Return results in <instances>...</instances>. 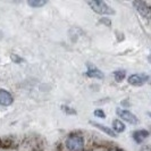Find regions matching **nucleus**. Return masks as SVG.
<instances>
[{
	"instance_id": "obj_7",
	"label": "nucleus",
	"mask_w": 151,
	"mask_h": 151,
	"mask_svg": "<svg viewBox=\"0 0 151 151\" xmlns=\"http://www.w3.org/2000/svg\"><path fill=\"white\" fill-rule=\"evenodd\" d=\"M88 72H86V75L89 77H93V78H98V80H102L104 78V73L98 69V68L93 67L91 64H88Z\"/></svg>"
},
{
	"instance_id": "obj_17",
	"label": "nucleus",
	"mask_w": 151,
	"mask_h": 151,
	"mask_svg": "<svg viewBox=\"0 0 151 151\" xmlns=\"http://www.w3.org/2000/svg\"><path fill=\"white\" fill-rule=\"evenodd\" d=\"M110 151H124V150H122V149H118V148H115V149H111Z\"/></svg>"
},
{
	"instance_id": "obj_6",
	"label": "nucleus",
	"mask_w": 151,
	"mask_h": 151,
	"mask_svg": "<svg viewBox=\"0 0 151 151\" xmlns=\"http://www.w3.org/2000/svg\"><path fill=\"white\" fill-rule=\"evenodd\" d=\"M14 101L13 96L10 94V92L5 89H0V105L4 107L10 106Z\"/></svg>"
},
{
	"instance_id": "obj_9",
	"label": "nucleus",
	"mask_w": 151,
	"mask_h": 151,
	"mask_svg": "<svg viewBox=\"0 0 151 151\" xmlns=\"http://www.w3.org/2000/svg\"><path fill=\"white\" fill-rule=\"evenodd\" d=\"M91 124L94 126V127H97L98 129H100V131H102L104 133H106L107 135L111 136V137H116V133L114 132L111 129H109V127H107V126H105V125H102V124H100V123H96V122H91Z\"/></svg>"
},
{
	"instance_id": "obj_15",
	"label": "nucleus",
	"mask_w": 151,
	"mask_h": 151,
	"mask_svg": "<svg viewBox=\"0 0 151 151\" xmlns=\"http://www.w3.org/2000/svg\"><path fill=\"white\" fill-rule=\"evenodd\" d=\"M61 108H63V110H64V111H66L67 114H70V115H75L76 114L75 110H73L72 108H69V107H67V106H63Z\"/></svg>"
},
{
	"instance_id": "obj_2",
	"label": "nucleus",
	"mask_w": 151,
	"mask_h": 151,
	"mask_svg": "<svg viewBox=\"0 0 151 151\" xmlns=\"http://www.w3.org/2000/svg\"><path fill=\"white\" fill-rule=\"evenodd\" d=\"M66 147L69 151H82L84 148V139L82 135L73 134L66 140Z\"/></svg>"
},
{
	"instance_id": "obj_8",
	"label": "nucleus",
	"mask_w": 151,
	"mask_h": 151,
	"mask_svg": "<svg viewBox=\"0 0 151 151\" xmlns=\"http://www.w3.org/2000/svg\"><path fill=\"white\" fill-rule=\"evenodd\" d=\"M133 139H134V141L137 142V143H142L145 139H148V136H149V132L147 131V129H139V131H135L133 134Z\"/></svg>"
},
{
	"instance_id": "obj_10",
	"label": "nucleus",
	"mask_w": 151,
	"mask_h": 151,
	"mask_svg": "<svg viewBox=\"0 0 151 151\" xmlns=\"http://www.w3.org/2000/svg\"><path fill=\"white\" fill-rule=\"evenodd\" d=\"M113 131L115 133H123L125 129H126V126L124 125V123L119 119H114L113 121Z\"/></svg>"
},
{
	"instance_id": "obj_12",
	"label": "nucleus",
	"mask_w": 151,
	"mask_h": 151,
	"mask_svg": "<svg viewBox=\"0 0 151 151\" xmlns=\"http://www.w3.org/2000/svg\"><path fill=\"white\" fill-rule=\"evenodd\" d=\"M125 76H126L125 70H115V72H114V77H115V80H116L117 82L124 81Z\"/></svg>"
},
{
	"instance_id": "obj_4",
	"label": "nucleus",
	"mask_w": 151,
	"mask_h": 151,
	"mask_svg": "<svg viewBox=\"0 0 151 151\" xmlns=\"http://www.w3.org/2000/svg\"><path fill=\"white\" fill-rule=\"evenodd\" d=\"M133 6L137 10V13L141 16H143L144 18H150V7L148 6V4L145 1H133L132 2Z\"/></svg>"
},
{
	"instance_id": "obj_13",
	"label": "nucleus",
	"mask_w": 151,
	"mask_h": 151,
	"mask_svg": "<svg viewBox=\"0 0 151 151\" xmlns=\"http://www.w3.org/2000/svg\"><path fill=\"white\" fill-rule=\"evenodd\" d=\"M93 114H94V116L98 117V118H105V117H106V114H105V111H104L102 109H96V110L93 111Z\"/></svg>"
},
{
	"instance_id": "obj_16",
	"label": "nucleus",
	"mask_w": 151,
	"mask_h": 151,
	"mask_svg": "<svg viewBox=\"0 0 151 151\" xmlns=\"http://www.w3.org/2000/svg\"><path fill=\"white\" fill-rule=\"evenodd\" d=\"M100 22L104 23V24H107L108 26H110V21H109V19H101Z\"/></svg>"
},
{
	"instance_id": "obj_3",
	"label": "nucleus",
	"mask_w": 151,
	"mask_h": 151,
	"mask_svg": "<svg viewBox=\"0 0 151 151\" xmlns=\"http://www.w3.org/2000/svg\"><path fill=\"white\" fill-rule=\"evenodd\" d=\"M116 113H117L119 118L124 119V122H127L129 124L136 125V124L139 123V119H137V117H136L135 115L133 113H131V111H129V110H126V109L117 108V111H116Z\"/></svg>"
},
{
	"instance_id": "obj_1",
	"label": "nucleus",
	"mask_w": 151,
	"mask_h": 151,
	"mask_svg": "<svg viewBox=\"0 0 151 151\" xmlns=\"http://www.w3.org/2000/svg\"><path fill=\"white\" fill-rule=\"evenodd\" d=\"M88 5L94 13L100 14V15H114L115 14V10L105 1L92 0V1H88Z\"/></svg>"
},
{
	"instance_id": "obj_11",
	"label": "nucleus",
	"mask_w": 151,
	"mask_h": 151,
	"mask_svg": "<svg viewBox=\"0 0 151 151\" xmlns=\"http://www.w3.org/2000/svg\"><path fill=\"white\" fill-rule=\"evenodd\" d=\"M27 5L30 7H33V8H40L47 5V1L45 0H29L27 1Z\"/></svg>"
},
{
	"instance_id": "obj_14",
	"label": "nucleus",
	"mask_w": 151,
	"mask_h": 151,
	"mask_svg": "<svg viewBox=\"0 0 151 151\" xmlns=\"http://www.w3.org/2000/svg\"><path fill=\"white\" fill-rule=\"evenodd\" d=\"M10 59L14 61L15 64H21L23 61L22 58H21L18 55H15V53H12V55H10Z\"/></svg>"
},
{
	"instance_id": "obj_5",
	"label": "nucleus",
	"mask_w": 151,
	"mask_h": 151,
	"mask_svg": "<svg viewBox=\"0 0 151 151\" xmlns=\"http://www.w3.org/2000/svg\"><path fill=\"white\" fill-rule=\"evenodd\" d=\"M129 83L134 86H142L149 81V76L145 74H132L127 78Z\"/></svg>"
}]
</instances>
